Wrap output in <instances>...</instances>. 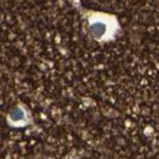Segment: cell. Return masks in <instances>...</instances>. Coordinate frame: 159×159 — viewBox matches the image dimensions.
I'll use <instances>...</instances> for the list:
<instances>
[{
  "label": "cell",
  "instance_id": "1",
  "mask_svg": "<svg viewBox=\"0 0 159 159\" xmlns=\"http://www.w3.org/2000/svg\"><path fill=\"white\" fill-rule=\"evenodd\" d=\"M89 29L90 32L96 38H101L106 33V25L103 22H94V23L90 25Z\"/></svg>",
  "mask_w": 159,
  "mask_h": 159
},
{
  "label": "cell",
  "instance_id": "2",
  "mask_svg": "<svg viewBox=\"0 0 159 159\" xmlns=\"http://www.w3.org/2000/svg\"><path fill=\"white\" fill-rule=\"evenodd\" d=\"M10 118L13 121H20L24 118V112L21 108L16 107L10 113Z\"/></svg>",
  "mask_w": 159,
  "mask_h": 159
}]
</instances>
